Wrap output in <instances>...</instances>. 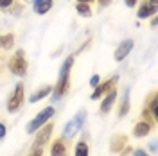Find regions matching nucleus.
I'll list each match as a JSON object with an SVG mask.
<instances>
[{"label":"nucleus","mask_w":158,"mask_h":156,"mask_svg":"<svg viewBox=\"0 0 158 156\" xmlns=\"http://www.w3.org/2000/svg\"><path fill=\"white\" fill-rule=\"evenodd\" d=\"M77 13L81 16H90L92 14V7H90V4H85V2H77Z\"/></svg>","instance_id":"a211bd4d"},{"label":"nucleus","mask_w":158,"mask_h":156,"mask_svg":"<svg viewBox=\"0 0 158 156\" xmlns=\"http://www.w3.org/2000/svg\"><path fill=\"white\" fill-rule=\"evenodd\" d=\"M149 131H151V122L142 120V122H138L137 126H135L133 135H135L137 138H142V137H146V135H149Z\"/></svg>","instance_id":"ddd939ff"},{"label":"nucleus","mask_w":158,"mask_h":156,"mask_svg":"<svg viewBox=\"0 0 158 156\" xmlns=\"http://www.w3.org/2000/svg\"><path fill=\"white\" fill-rule=\"evenodd\" d=\"M126 137L124 135H117V137L111 138V144H110V151L111 153H120L122 149H124V146H126Z\"/></svg>","instance_id":"f8f14e48"},{"label":"nucleus","mask_w":158,"mask_h":156,"mask_svg":"<svg viewBox=\"0 0 158 156\" xmlns=\"http://www.w3.org/2000/svg\"><path fill=\"white\" fill-rule=\"evenodd\" d=\"M52 124H45V126L40 127V133L36 135V138H34V147H41L47 140L50 138V135H52Z\"/></svg>","instance_id":"423d86ee"},{"label":"nucleus","mask_w":158,"mask_h":156,"mask_svg":"<svg viewBox=\"0 0 158 156\" xmlns=\"http://www.w3.org/2000/svg\"><path fill=\"white\" fill-rule=\"evenodd\" d=\"M13 4V0H0V7H7Z\"/></svg>","instance_id":"5701e85b"},{"label":"nucleus","mask_w":158,"mask_h":156,"mask_svg":"<svg viewBox=\"0 0 158 156\" xmlns=\"http://www.w3.org/2000/svg\"><path fill=\"white\" fill-rule=\"evenodd\" d=\"M50 156H67V144L63 142V138H58V140L52 144Z\"/></svg>","instance_id":"4468645a"},{"label":"nucleus","mask_w":158,"mask_h":156,"mask_svg":"<svg viewBox=\"0 0 158 156\" xmlns=\"http://www.w3.org/2000/svg\"><path fill=\"white\" fill-rule=\"evenodd\" d=\"M131 50H133V39H124L115 50V61H122L124 58H128Z\"/></svg>","instance_id":"0eeeda50"},{"label":"nucleus","mask_w":158,"mask_h":156,"mask_svg":"<svg viewBox=\"0 0 158 156\" xmlns=\"http://www.w3.org/2000/svg\"><path fill=\"white\" fill-rule=\"evenodd\" d=\"M155 13H156V4H153L151 0H146L138 9V18H149Z\"/></svg>","instance_id":"9d476101"},{"label":"nucleus","mask_w":158,"mask_h":156,"mask_svg":"<svg viewBox=\"0 0 158 156\" xmlns=\"http://www.w3.org/2000/svg\"><path fill=\"white\" fill-rule=\"evenodd\" d=\"M52 115H54V108H52V106L45 108V109H41L38 115H36V117H34V118L29 122V124H27V133L31 135V133L38 131L41 126H45V122H47V120H49Z\"/></svg>","instance_id":"f03ea898"},{"label":"nucleus","mask_w":158,"mask_h":156,"mask_svg":"<svg viewBox=\"0 0 158 156\" xmlns=\"http://www.w3.org/2000/svg\"><path fill=\"white\" fill-rule=\"evenodd\" d=\"M15 47V36L13 34H2L0 36V49L2 50H9Z\"/></svg>","instance_id":"dca6fc26"},{"label":"nucleus","mask_w":158,"mask_h":156,"mask_svg":"<svg viewBox=\"0 0 158 156\" xmlns=\"http://www.w3.org/2000/svg\"><path fill=\"white\" fill-rule=\"evenodd\" d=\"M117 84V77H111L108 79L106 83H102V84H97L95 86V92L92 93V99H99V97H102V93H106V92H110L111 88Z\"/></svg>","instance_id":"6e6552de"},{"label":"nucleus","mask_w":158,"mask_h":156,"mask_svg":"<svg viewBox=\"0 0 158 156\" xmlns=\"http://www.w3.org/2000/svg\"><path fill=\"white\" fill-rule=\"evenodd\" d=\"M135 156H149L146 151H142V149H138V151H135Z\"/></svg>","instance_id":"a878e982"},{"label":"nucleus","mask_w":158,"mask_h":156,"mask_svg":"<svg viewBox=\"0 0 158 156\" xmlns=\"http://www.w3.org/2000/svg\"><path fill=\"white\" fill-rule=\"evenodd\" d=\"M4 137H6V126L0 124V138H4Z\"/></svg>","instance_id":"393cba45"},{"label":"nucleus","mask_w":158,"mask_h":156,"mask_svg":"<svg viewBox=\"0 0 158 156\" xmlns=\"http://www.w3.org/2000/svg\"><path fill=\"white\" fill-rule=\"evenodd\" d=\"M77 2H85V4H90L92 0H77Z\"/></svg>","instance_id":"cd10ccee"},{"label":"nucleus","mask_w":158,"mask_h":156,"mask_svg":"<svg viewBox=\"0 0 158 156\" xmlns=\"http://www.w3.org/2000/svg\"><path fill=\"white\" fill-rule=\"evenodd\" d=\"M90 84H92V86H97L99 84V76H94V77L90 79Z\"/></svg>","instance_id":"4be33fe9"},{"label":"nucleus","mask_w":158,"mask_h":156,"mask_svg":"<svg viewBox=\"0 0 158 156\" xmlns=\"http://www.w3.org/2000/svg\"><path fill=\"white\" fill-rule=\"evenodd\" d=\"M32 9L36 11L38 14H45L52 9V0H34Z\"/></svg>","instance_id":"9b49d317"},{"label":"nucleus","mask_w":158,"mask_h":156,"mask_svg":"<svg viewBox=\"0 0 158 156\" xmlns=\"http://www.w3.org/2000/svg\"><path fill=\"white\" fill-rule=\"evenodd\" d=\"M83 120H85V111H79L77 117L74 118V120H70L67 127H65V137H74L76 133L79 131V127L83 124Z\"/></svg>","instance_id":"39448f33"},{"label":"nucleus","mask_w":158,"mask_h":156,"mask_svg":"<svg viewBox=\"0 0 158 156\" xmlns=\"http://www.w3.org/2000/svg\"><path fill=\"white\" fill-rule=\"evenodd\" d=\"M22 102H23V84H16L15 92L11 93L9 101H7V109H9L11 113H15L22 106Z\"/></svg>","instance_id":"20e7f679"},{"label":"nucleus","mask_w":158,"mask_h":156,"mask_svg":"<svg viewBox=\"0 0 158 156\" xmlns=\"http://www.w3.org/2000/svg\"><path fill=\"white\" fill-rule=\"evenodd\" d=\"M99 4H101L102 7H106V6H110V4H111V0H99Z\"/></svg>","instance_id":"bb28decb"},{"label":"nucleus","mask_w":158,"mask_h":156,"mask_svg":"<svg viewBox=\"0 0 158 156\" xmlns=\"http://www.w3.org/2000/svg\"><path fill=\"white\" fill-rule=\"evenodd\" d=\"M90 149H88V144L85 140H81L77 146H76V156H88Z\"/></svg>","instance_id":"f3484780"},{"label":"nucleus","mask_w":158,"mask_h":156,"mask_svg":"<svg viewBox=\"0 0 158 156\" xmlns=\"http://www.w3.org/2000/svg\"><path fill=\"white\" fill-rule=\"evenodd\" d=\"M151 2H153V4H158V0H151Z\"/></svg>","instance_id":"c85d7f7f"},{"label":"nucleus","mask_w":158,"mask_h":156,"mask_svg":"<svg viewBox=\"0 0 158 156\" xmlns=\"http://www.w3.org/2000/svg\"><path fill=\"white\" fill-rule=\"evenodd\" d=\"M50 92H52V86H47V84H45V86H41L40 90H36V92L31 95V102H38V101H41L43 97H47Z\"/></svg>","instance_id":"2eb2a0df"},{"label":"nucleus","mask_w":158,"mask_h":156,"mask_svg":"<svg viewBox=\"0 0 158 156\" xmlns=\"http://www.w3.org/2000/svg\"><path fill=\"white\" fill-rule=\"evenodd\" d=\"M149 113H151V117L156 120L158 118V109H156V97H155V93H153V97H151V102H149Z\"/></svg>","instance_id":"aec40b11"},{"label":"nucleus","mask_w":158,"mask_h":156,"mask_svg":"<svg viewBox=\"0 0 158 156\" xmlns=\"http://www.w3.org/2000/svg\"><path fill=\"white\" fill-rule=\"evenodd\" d=\"M124 4H126L128 7H133V6L137 4V0H124Z\"/></svg>","instance_id":"b1692460"},{"label":"nucleus","mask_w":158,"mask_h":156,"mask_svg":"<svg viewBox=\"0 0 158 156\" xmlns=\"http://www.w3.org/2000/svg\"><path fill=\"white\" fill-rule=\"evenodd\" d=\"M72 65H74V56H69V59H67V61L63 63V67H61L58 83H56L54 92H52V97H54V101H58L61 95H65V93H67L69 84H70V68H72Z\"/></svg>","instance_id":"f257e3e1"},{"label":"nucleus","mask_w":158,"mask_h":156,"mask_svg":"<svg viewBox=\"0 0 158 156\" xmlns=\"http://www.w3.org/2000/svg\"><path fill=\"white\" fill-rule=\"evenodd\" d=\"M41 154H43L41 147H34V149H32V151H31V153H29L27 156H41Z\"/></svg>","instance_id":"412c9836"},{"label":"nucleus","mask_w":158,"mask_h":156,"mask_svg":"<svg viewBox=\"0 0 158 156\" xmlns=\"http://www.w3.org/2000/svg\"><path fill=\"white\" fill-rule=\"evenodd\" d=\"M9 70L15 76H25L27 74V61L23 58V50H18L9 59Z\"/></svg>","instance_id":"7ed1b4c3"},{"label":"nucleus","mask_w":158,"mask_h":156,"mask_svg":"<svg viewBox=\"0 0 158 156\" xmlns=\"http://www.w3.org/2000/svg\"><path fill=\"white\" fill-rule=\"evenodd\" d=\"M115 99H117V90L115 88H111L108 92V95L102 99V104H101V113H108L111 106H113V102H115Z\"/></svg>","instance_id":"1a4fd4ad"},{"label":"nucleus","mask_w":158,"mask_h":156,"mask_svg":"<svg viewBox=\"0 0 158 156\" xmlns=\"http://www.w3.org/2000/svg\"><path fill=\"white\" fill-rule=\"evenodd\" d=\"M128 109H129V99H128V92H126V95L122 99V104H120V109H118V115L124 117V115L128 113Z\"/></svg>","instance_id":"6ab92c4d"}]
</instances>
